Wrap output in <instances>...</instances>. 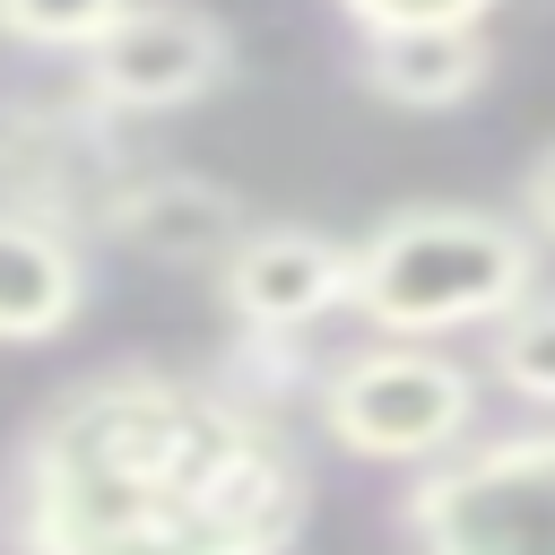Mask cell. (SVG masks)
Listing matches in <instances>:
<instances>
[{
  "instance_id": "cell-1",
  "label": "cell",
  "mask_w": 555,
  "mask_h": 555,
  "mask_svg": "<svg viewBox=\"0 0 555 555\" xmlns=\"http://www.w3.org/2000/svg\"><path fill=\"white\" fill-rule=\"evenodd\" d=\"M312 468L278 408L165 364H104L9 451L17 555H286Z\"/></svg>"
},
{
  "instance_id": "cell-2",
  "label": "cell",
  "mask_w": 555,
  "mask_h": 555,
  "mask_svg": "<svg viewBox=\"0 0 555 555\" xmlns=\"http://www.w3.org/2000/svg\"><path fill=\"white\" fill-rule=\"evenodd\" d=\"M529 295H538V234L520 217L416 199V208H390L356 243V304L347 312L382 338L434 347L460 330H494Z\"/></svg>"
},
{
  "instance_id": "cell-3",
  "label": "cell",
  "mask_w": 555,
  "mask_h": 555,
  "mask_svg": "<svg viewBox=\"0 0 555 555\" xmlns=\"http://www.w3.org/2000/svg\"><path fill=\"white\" fill-rule=\"evenodd\" d=\"M312 408L347 460L434 468L477 434V373L425 338H382V347L338 356L312 382Z\"/></svg>"
},
{
  "instance_id": "cell-4",
  "label": "cell",
  "mask_w": 555,
  "mask_h": 555,
  "mask_svg": "<svg viewBox=\"0 0 555 555\" xmlns=\"http://www.w3.org/2000/svg\"><path fill=\"white\" fill-rule=\"evenodd\" d=\"M408 555H555V425L460 442L399 494Z\"/></svg>"
},
{
  "instance_id": "cell-5",
  "label": "cell",
  "mask_w": 555,
  "mask_h": 555,
  "mask_svg": "<svg viewBox=\"0 0 555 555\" xmlns=\"http://www.w3.org/2000/svg\"><path fill=\"white\" fill-rule=\"evenodd\" d=\"M234 78V26L199 0H139L87 61H78V95L113 121H156V113H191L199 95H217Z\"/></svg>"
},
{
  "instance_id": "cell-6",
  "label": "cell",
  "mask_w": 555,
  "mask_h": 555,
  "mask_svg": "<svg viewBox=\"0 0 555 555\" xmlns=\"http://www.w3.org/2000/svg\"><path fill=\"white\" fill-rule=\"evenodd\" d=\"M121 173L130 165H121L113 113H95L87 95H69V104H0V208L87 234Z\"/></svg>"
},
{
  "instance_id": "cell-7",
  "label": "cell",
  "mask_w": 555,
  "mask_h": 555,
  "mask_svg": "<svg viewBox=\"0 0 555 555\" xmlns=\"http://www.w3.org/2000/svg\"><path fill=\"white\" fill-rule=\"evenodd\" d=\"M217 304L251 338H304L312 321L356 304V243L321 225H251L217 269Z\"/></svg>"
},
{
  "instance_id": "cell-8",
  "label": "cell",
  "mask_w": 555,
  "mask_h": 555,
  "mask_svg": "<svg viewBox=\"0 0 555 555\" xmlns=\"http://www.w3.org/2000/svg\"><path fill=\"white\" fill-rule=\"evenodd\" d=\"M95 234L156 260V269H225V251L251 234V208L234 182H208V173H182V165H147V173H121L95 208Z\"/></svg>"
},
{
  "instance_id": "cell-9",
  "label": "cell",
  "mask_w": 555,
  "mask_h": 555,
  "mask_svg": "<svg viewBox=\"0 0 555 555\" xmlns=\"http://www.w3.org/2000/svg\"><path fill=\"white\" fill-rule=\"evenodd\" d=\"M494 78V35L486 26H399V35H356V87L390 113H451L486 95Z\"/></svg>"
},
{
  "instance_id": "cell-10",
  "label": "cell",
  "mask_w": 555,
  "mask_h": 555,
  "mask_svg": "<svg viewBox=\"0 0 555 555\" xmlns=\"http://www.w3.org/2000/svg\"><path fill=\"white\" fill-rule=\"evenodd\" d=\"M87 243L52 217L0 208V347H43L87 312Z\"/></svg>"
},
{
  "instance_id": "cell-11",
  "label": "cell",
  "mask_w": 555,
  "mask_h": 555,
  "mask_svg": "<svg viewBox=\"0 0 555 555\" xmlns=\"http://www.w3.org/2000/svg\"><path fill=\"white\" fill-rule=\"evenodd\" d=\"M486 364H494V382H503L512 399L555 408V295H546V286L486 330Z\"/></svg>"
},
{
  "instance_id": "cell-12",
  "label": "cell",
  "mask_w": 555,
  "mask_h": 555,
  "mask_svg": "<svg viewBox=\"0 0 555 555\" xmlns=\"http://www.w3.org/2000/svg\"><path fill=\"white\" fill-rule=\"evenodd\" d=\"M139 0H0V35L26 43V52H69L87 61Z\"/></svg>"
},
{
  "instance_id": "cell-13",
  "label": "cell",
  "mask_w": 555,
  "mask_h": 555,
  "mask_svg": "<svg viewBox=\"0 0 555 555\" xmlns=\"http://www.w3.org/2000/svg\"><path fill=\"white\" fill-rule=\"evenodd\" d=\"M356 35H399V26H486L494 0H338Z\"/></svg>"
},
{
  "instance_id": "cell-14",
  "label": "cell",
  "mask_w": 555,
  "mask_h": 555,
  "mask_svg": "<svg viewBox=\"0 0 555 555\" xmlns=\"http://www.w3.org/2000/svg\"><path fill=\"white\" fill-rule=\"evenodd\" d=\"M520 225H529L538 243H555V139L520 165Z\"/></svg>"
}]
</instances>
